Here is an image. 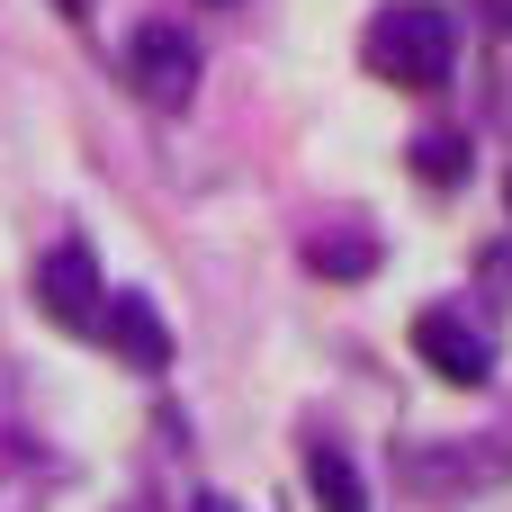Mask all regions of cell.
I'll use <instances>...</instances> for the list:
<instances>
[{"mask_svg":"<svg viewBox=\"0 0 512 512\" xmlns=\"http://www.w3.org/2000/svg\"><path fill=\"white\" fill-rule=\"evenodd\" d=\"M360 63L378 81H396V90H441L450 63H459V27L432 0H387L369 18V36H360Z\"/></svg>","mask_w":512,"mask_h":512,"instance_id":"cell-1","label":"cell"},{"mask_svg":"<svg viewBox=\"0 0 512 512\" xmlns=\"http://www.w3.org/2000/svg\"><path fill=\"white\" fill-rule=\"evenodd\" d=\"M126 81H135V99L144 108H189V90H198V45H189V27H171V18H144L135 36H126Z\"/></svg>","mask_w":512,"mask_h":512,"instance_id":"cell-2","label":"cell"},{"mask_svg":"<svg viewBox=\"0 0 512 512\" xmlns=\"http://www.w3.org/2000/svg\"><path fill=\"white\" fill-rule=\"evenodd\" d=\"M414 351H423V369L450 378V387H486V378H495V333H486L468 306H423V315H414Z\"/></svg>","mask_w":512,"mask_h":512,"instance_id":"cell-3","label":"cell"},{"mask_svg":"<svg viewBox=\"0 0 512 512\" xmlns=\"http://www.w3.org/2000/svg\"><path fill=\"white\" fill-rule=\"evenodd\" d=\"M36 306H45V324H63V333H99V306H108L99 261H90L81 243H54V252L36 261Z\"/></svg>","mask_w":512,"mask_h":512,"instance_id":"cell-4","label":"cell"},{"mask_svg":"<svg viewBox=\"0 0 512 512\" xmlns=\"http://www.w3.org/2000/svg\"><path fill=\"white\" fill-rule=\"evenodd\" d=\"M99 342H108L126 369H144V378L171 360V333H162V315H153L144 297H108V306H99Z\"/></svg>","mask_w":512,"mask_h":512,"instance_id":"cell-5","label":"cell"},{"mask_svg":"<svg viewBox=\"0 0 512 512\" xmlns=\"http://www.w3.org/2000/svg\"><path fill=\"white\" fill-rule=\"evenodd\" d=\"M405 477H414L423 495H459V486L504 477V450H486V459H468V450H414V459H405Z\"/></svg>","mask_w":512,"mask_h":512,"instance_id":"cell-6","label":"cell"},{"mask_svg":"<svg viewBox=\"0 0 512 512\" xmlns=\"http://www.w3.org/2000/svg\"><path fill=\"white\" fill-rule=\"evenodd\" d=\"M306 486H315V504H324V512H369V495H360V468H351L333 441H315V450H306Z\"/></svg>","mask_w":512,"mask_h":512,"instance_id":"cell-7","label":"cell"},{"mask_svg":"<svg viewBox=\"0 0 512 512\" xmlns=\"http://www.w3.org/2000/svg\"><path fill=\"white\" fill-rule=\"evenodd\" d=\"M306 261H315L324 279H369V270H378V243H369V234H315Z\"/></svg>","mask_w":512,"mask_h":512,"instance_id":"cell-8","label":"cell"},{"mask_svg":"<svg viewBox=\"0 0 512 512\" xmlns=\"http://www.w3.org/2000/svg\"><path fill=\"white\" fill-rule=\"evenodd\" d=\"M414 171H423V180H441V189H450V180H459V171H468V135H450V126H432V135H423V144H414Z\"/></svg>","mask_w":512,"mask_h":512,"instance_id":"cell-9","label":"cell"},{"mask_svg":"<svg viewBox=\"0 0 512 512\" xmlns=\"http://www.w3.org/2000/svg\"><path fill=\"white\" fill-rule=\"evenodd\" d=\"M486 18H495V27H504V36H512V0H486Z\"/></svg>","mask_w":512,"mask_h":512,"instance_id":"cell-10","label":"cell"},{"mask_svg":"<svg viewBox=\"0 0 512 512\" xmlns=\"http://www.w3.org/2000/svg\"><path fill=\"white\" fill-rule=\"evenodd\" d=\"M54 9H63V18H90V9H99V0H54Z\"/></svg>","mask_w":512,"mask_h":512,"instance_id":"cell-11","label":"cell"},{"mask_svg":"<svg viewBox=\"0 0 512 512\" xmlns=\"http://www.w3.org/2000/svg\"><path fill=\"white\" fill-rule=\"evenodd\" d=\"M198 512H234V504H225V495H198Z\"/></svg>","mask_w":512,"mask_h":512,"instance_id":"cell-12","label":"cell"},{"mask_svg":"<svg viewBox=\"0 0 512 512\" xmlns=\"http://www.w3.org/2000/svg\"><path fill=\"white\" fill-rule=\"evenodd\" d=\"M504 198H512V189H504Z\"/></svg>","mask_w":512,"mask_h":512,"instance_id":"cell-13","label":"cell"}]
</instances>
